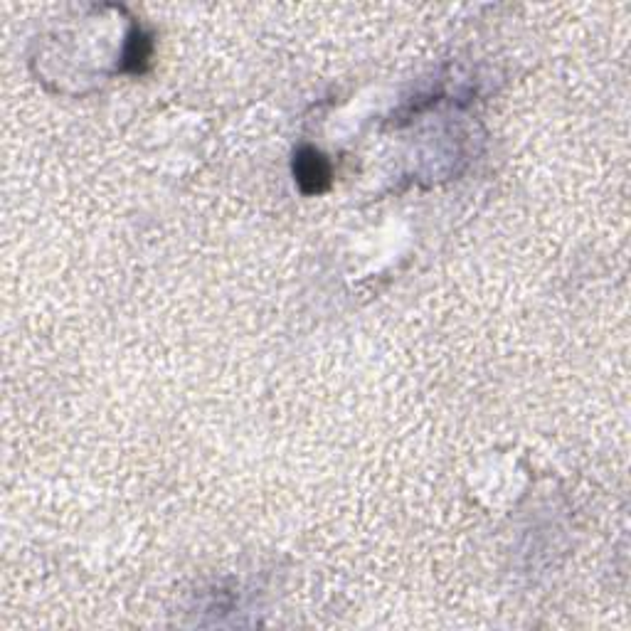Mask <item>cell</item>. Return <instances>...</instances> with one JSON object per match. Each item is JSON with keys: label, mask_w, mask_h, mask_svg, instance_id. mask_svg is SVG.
<instances>
[{"label": "cell", "mask_w": 631, "mask_h": 631, "mask_svg": "<svg viewBox=\"0 0 631 631\" xmlns=\"http://www.w3.org/2000/svg\"><path fill=\"white\" fill-rule=\"evenodd\" d=\"M151 55H153V37L148 35L143 28L131 30L129 42H126V52H124V72H134V74L146 72L148 62H151Z\"/></svg>", "instance_id": "obj_2"}, {"label": "cell", "mask_w": 631, "mask_h": 631, "mask_svg": "<svg viewBox=\"0 0 631 631\" xmlns=\"http://www.w3.org/2000/svg\"><path fill=\"white\" fill-rule=\"evenodd\" d=\"M294 178L296 185L301 188V193H323V190H328V185H331V163H328L326 156H323L321 151H316V148H299L294 156Z\"/></svg>", "instance_id": "obj_1"}]
</instances>
